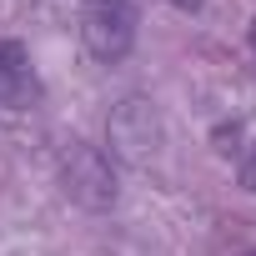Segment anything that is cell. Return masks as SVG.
I'll list each match as a JSON object with an SVG mask.
<instances>
[{
  "mask_svg": "<svg viewBox=\"0 0 256 256\" xmlns=\"http://www.w3.org/2000/svg\"><path fill=\"white\" fill-rule=\"evenodd\" d=\"M80 40L100 66H116L136 46V6L131 0H80Z\"/></svg>",
  "mask_w": 256,
  "mask_h": 256,
  "instance_id": "6da1fadb",
  "label": "cell"
},
{
  "mask_svg": "<svg viewBox=\"0 0 256 256\" xmlns=\"http://www.w3.org/2000/svg\"><path fill=\"white\" fill-rule=\"evenodd\" d=\"M60 176H66V191H70L80 206H110V201H116V171H110V161H106L96 146H86V141H76V146L66 151Z\"/></svg>",
  "mask_w": 256,
  "mask_h": 256,
  "instance_id": "7a4b0ae2",
  "label": "cell"
},
{
  "mask_svg": "<svg viewBox=\"0 0 256 256\" xmlns=\"http://www.w3.org/2000/svg\"><path fill=\"white\" fill-rule=\"evenodd\" d=\"M40 100V80H36V66L26 56L20 40L0 36V106L6 110H26Z\"/></svg>",
  "mask_w": 256,
  "mask_h": 256,
  "instance_id": "3957f363",
  "label": "cell"
},
{
  "mask_svg": "<svg viewBox=\"0 0 256 256\" xmlns=\"http://www.w3.org/2000/svg\"><path fill=\"white\" fill-rule=\"evenodd\" d=\"M221 141H236V146H226V156H236L241 186L256 191V126H231V131H221Z\"/></svg>",
  "mask_w": 256,
  "mask_h": 256,
  "instance_id": "277c9868",
  "label": "cell"
},
{
  "mask_svg": "<svg viewBox=\"0 0 256 256\" xmlns=\"http://www.w3.org/2000/svg\"><path fill=\"white\" fill-rule=\"evenodd\" d=\"M251 50H256V20H251Z\"/></svg>",
  "mask_w": 256,
  "mask_h": 256,
  "instance_id": "5b68a950",
  "label": "cell"
}]
</instances>
